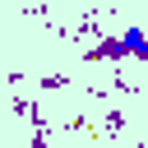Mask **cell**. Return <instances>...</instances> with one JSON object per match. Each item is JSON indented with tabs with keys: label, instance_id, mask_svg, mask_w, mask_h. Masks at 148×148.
<instances>
[{
	"label": "cell",
	"instance_id": "1",
	"mask_svg": "<svg viewBox=\"0 0 148 148\" xmlns=\"http://www.w3.org/2000/svg\"><path fill=\"white\" fill-rule=\"evenodd\" d=\"M116 46H120V56H139V60H148V37H143V28H125V32L116 37Z\"/></svg>",
	"mask_w": 148,
	"mask_h": 148
}]
</instances>
